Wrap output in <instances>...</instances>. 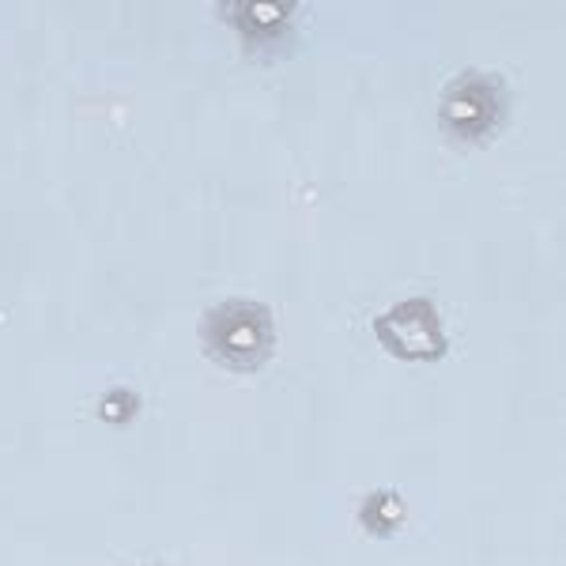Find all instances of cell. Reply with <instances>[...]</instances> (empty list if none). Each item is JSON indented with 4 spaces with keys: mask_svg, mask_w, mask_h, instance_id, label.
I'll return each instance as SVG.
<instances>
[{
    "mask_svg": "<svg viewBox=\"0 0 566 566\" xmlns=\"http://www.w3.org/2000/svg\"><path fill=\"white\" fill-rule=\"evenodd\" d=\"M200 344L219 367L253 374L276 352V322L258 298H223L200 322Z\"/></svg>",
    "mask_w": 566,
    "mask_h": 566,
    "instance_id": "cell-1",
    "label": "cell"
},
{
    "mask_svg": "<svg viewBox=\"0 0 566 566\" xmlns=\"http://www.w3.org/2000/svg\"><path fill=\"white\" fill-rule=\"evenodd\" d=\"M502 114H506V84L491 72H461L442 91V106L438 117L453 136L461 140H483L499 129Z\"/></svg>",
    "mask_w": 566,
    "mask_h": 566,
    "instance_id": "cell-2",
    "label": "cell"
},
{
    "mask_svg": "<svg viewBox=\"0 0 566 566\" xmlns=\"http://www.w3.org/2000/svg\"><path fill=\"white\" fill-rule=\"evenodd\" d=\"M374 333H378L381 348H389L397 359L405 363H434L446 355V328H442V314L431 298H405L392 310L374 322Z\"/></svg>",
    "mask_w": 566,
    "mask_h": 566,
    "instance_id": "cell-3",
    "label": "cell"
},
{
    "mask_svg": "<svg viewBox=\"0 0 566 566\" xmlns=\"http://www.w3.org/2000/svg\"><path fill=\"white\" fill-rule=\"evenodd\" d=\"M291 15H295V8L287 4H239L227 12V20L245 34V42H258V39H276V34L287 31Z\"/></svg>",
    "mask_w": 566,
    "mask_h": 566,
    "instance_id": "cell-4",
    "label": "cell"
}]
</instances>
